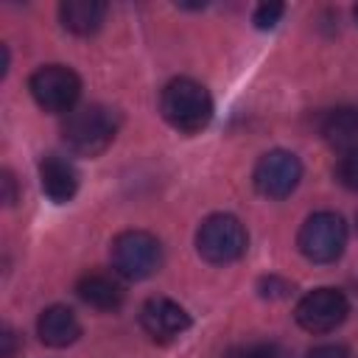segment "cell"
<instances>
[{
  "mask_svg": "<svg viewBox=\"0 0 358 358\" xmlns=\"http://www.w3.org/2000/svg\"><path fill=\"white\" fill-rule=\"evenodd\" d=\"M28 90L45 112H73L81 95V78L67 64H45L34 70Z\"/></svg>",
  "mask_w": 358,
  "mask_h": 358,
  "instance_id": "obj_6",
  "label": "cell"
},
{
  "mask_svg": "<svg viewBox=\"0 0 358 358\" xmlns=\"http://www.w3.org/2000/svg\"><path fill=\"white\" fill-rule=\"evenodd\" d=\"M350 313V302L338 288H313L296 302V324L308 333H330Z\"/></svg>",
  "mask_w": 358,
  "mask_h": 358,
  "instance_id": "obj_8",
  "label": "cell"
},
{
  "mask_svg": "<svg viewBox=\"0 0 358 358\" xmlns=\"http://www.w3.org/2000/svg\"><path fill=\"white\" fill-rule=\"evenodd\" d=\"M299 179H302V162L294 151H285V148L266 151L252 171V182H255L257 193L266 199L291 196L296 190Z\"/></svg>",
  "mask_w": 358,
  "mask_h": 358,
  "instance_id": "obj_7",
  "label": "cell"
},
{
  "mask_svg": "<svg viewBox=\"0 0 358 358\" xmlns=\"http://www.w3.org/2000/svg\"><path fill=\"white\" fill-rule=\"evenodd\" d=\"M39 185L50 201L64 204L78 193V168L62 154H45L39 159Z\"/></svg>",
  "mask_w": 358,
  "mask_h": 358,
  "instance_id": "obj_10",
  "label": "cell"
},
{
  "mask_svg": "<svg viewBox=\"0 0 358 358\" xmlns=\"http://www.w3.org/2000/svg\"><path fill=\"white\" fill-rule=\"evenodd\" d=\"M288 291H291V285L280 277H263L260 280V294L263 296H285Z\"/></svg>",
  "mask_w": 358,
  "mask_h": 358,
  "instance_id": "obj_19",
  "label": "cell"
},
{
  "mask_svg": "<svg viewBox=\"0 0 358 358\" xmlns=\"http://www.w3.org/2000/svg\"><path fill=\"white\" fill-rule=\"evenodd\" d=\"M117 112L103 106V103H87L73 112H67L62 123V140L67 143L70 151L81 157H95L106 151L117 134Z\"/></svg>",
  "mask_w": 358,
  "mask_h": 358,
  "instance_id": "obj_2",
  "label": "cell"
},
{
  "mask_svg": "<svg viewBox=\"0 0 358 358\" xmlns=\"http://www.w3.org/2000/svg\"><path fill=\"white\" fill-rule=\"evenodd\" d=\"M282 14H285V6H282V3H260V6L255 8V14H252V22H255L260 31H268V28H274V25L280 22Z\"/></svg>",
  "mask_w": 358,
  "mask_h": 358,
  "instance_id": "obj_17",
  "label": "cell"
},
{
  "mask_svg": "<svg viewBox=\"0 0 358 358\" xmlns=\"http://www.w3.org/2000/svg\"><path fill=\"white\" fill-rule=\"evenodd\" d=\"M336 179L347 190H358V145L347 148L336 162Z\"/></svg>",
  "mask_w": 358,
  "mask_h": 358,
  "instance_id": "obj_16",
  "label": "cell"
},
{
  "mask_svg": "<svg viewBox=\"0 0 358 358\" xmlns=\"http://www.w3.org/2000/svg\"><path fill=\"white\" fill-rule=\"evenodd\" d=\"M299 252L310 263H333L341 257L347 246V224L338 213L333 210H319L305 218L296 235Z\"/></svg>",
  "mask_w": 358,
  "mask_h": 358,
  "instance_id": "obj_5",
  "label": "cell"
},
{
  "mask_svg": "<svg viewBox=\"0 0 358 358\" xmlns=\"http://www.w3.org/2000/svg\"><path fill=\"white\" fill-rule=\"evenodd\" d=\"M3 201L6 204H14V199H17V193H14V176L8 173V171H3Z\"/></svg>",
  "mask_w": 358,
  "mask_h": 358,
  "instance_id": "obj_20",
  "label": "cell"
},
{
  "mask_svg": "<svg viewBox=\"0 0 358 358\" xmlns=\"http://www.w3.org/2000/svg\"><path fill=\"white\" fill-rule=\"evenodd\" d=\"M159 112L182 134H196L213 120V98L204 84L193 78H173L159 95Z\"/></svg>",
  "mask_w": 358,
  "mask_h": 358,
  "instance_id": "obj_1",
  "label": "cell"
},
{
  "mask_svg": "<svg viewBox=\"0 0 358 358\" xmlns=\"http://www.w3.org/2000/svg\"><path fill=\"white\" fill-rule=\"evenodd\" d=\"M352 14H355V20H358V6H355V8H352Z\"/></svg>",
  "mask_w": 358,
  "mask_h": 358,
  "instance_id": "obj_22",
  "label": "cell"
},
{
  "mask_svg": "<svg viewBox=\"0 0 358 358\" xmlns=\"http://www.w3.org/2000/svg\"><path fill=\"white\" fill-rule=\"evenodd\" d=\"M0 341H3V350H0V355H3V358H11V355H14V341H17V338H14V333H11L8 327L3 330Z\"/></svg>",
  "mask_w": 358,
  "mask_h": 358,
  "instance_id": "obj_21",
  "label": "cell"
},
{
  "mask_svg": "<svg viewBox=\"0 0 358 358\" xmlns=\"http://www.w3.org/2000/svg\"><path fill=\"white\" fill-rule=\"evenodd\" d=\"M59 20L70 34L90 36L103 25L106 3H101V0H64L59 6Z\"/></svg>",
  "mask_w": 358,
  "mask_h": 358,
  "instance_id": "obj_13",
  "label": "cell"
},
{
  "mask_svg": "<svg viewBox=\"0 0 358 358\" xmlns=\"http://www.w3.org/2000/svg\"><path fill=\"white\" fill-rule=\"evenodd\" d=\"M140 327L154 341L168 344V341H176L190 327V313L168 296H151L140 308Z\"/></svg>",
  "mask_w": 358,
  "mask_h": 358,
  "instance_id": "obj_9",
  "label": "cell"
},
{
  "mask_svg": "<svg viewBox=\"0 0 358 358\" xmlns=\"http://www.w3.org/2000/svg\"><path fill=\"white\" fill-rule=\"evenodd\" d=\"M305 358H350V350L344 344H319V347L308 350Z\"/></svg>",
  "mask_w": 358,
  "mask_h": 358,
  "instance_id": "obj_18",
  "label": "cell"
},
{
  "mask_svg": "<svg viewBox=\"0 0 358 358\" xmlns=\"http://www.w3.org/2000/svg\"><path fill=\"white\" fill-rule=\"evenodd\" d=\"M224 358H285V352L274 341H243L229 347Z\"/></svg>",
  "mask_w": 358,
  "mask_h": 358,
  "instance_id": "obj_15",
  "label": "cell"
},
{
  "mask_svg": "<svg viewBox=\"0 0 358 358\" xmlns=\"http://www.w3.org/2000/svg\"><path fill=\"white\" fill-rule=\"evenodd\" d=\"M36 336H39L42 344H48L53 350H62V347H70L81 336V322L73 313V308L50 305L36 319Z\"/></svg>",
  "mask_w": 358,
  "mask_h": 358,
  "instance_id": "obj_11",
  "label": "cell"
},
{
  "mask_svg": "<svg viewBox=\"0 0 358 358\" xmlns=\"http://www.w3.org/2000/svg\"><path fill=\"white\" fill-rule=\"evenodd\" d=\"M319 131L330 145H338L344 151L358 145V106L327 109L319 120Z\"/></svg>",
  "mask_w": 358,
  "mask_h": 358,
  "instance_id": "obj_14",
  "label": "cell"
},
{
  "mask_svg": "<svg viewBox=\"0 0 358 358\" xmlns=\"http://www.w3.org/2000/svg\"><path fill=\"white\" fill-rule=\"evenodd\" d=\"M162 266V243L145 229H126L112 241V268L126 280H145Z\"/></svg>",
  "mask_w": 358,
  "mask_h": 358,
  "instance_id": "obj_4",
  "label": "cell"
},
{
  "mask_svg": "<svg viewBox=\"0 0 358 358\" xmlns=\"http://www.w3.org/2000/svg\"><path fill=\"white\" fill-rule=\"evenodd\" d=\"M246 246H249L246 227L229 213H213L196 229V249L207 263L215 266L235 263L238 257H243Z\"/></svg>",
  "mask_w": 358,
  "mask_h": 358,
  "instance_id": "obj_3",
  "label": "cell"
},
{
  "mask_svg": "<svg viewBox=\"0 0 358 358\" xmlns=\"http://www.w3.org/2000/svg\"><path fill=\"white\" fill-rule=\"evenodd\" d=\"M76 294L95 310H117L126 299V291L115 274L106 271H87L76 282Z\"/></svg>",
  "mask_w": 358,
  "mask_h": 358,
  "instance_id": "obj_12",
  "label": "cell"
}]
</instances>
